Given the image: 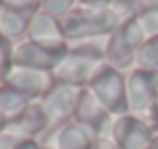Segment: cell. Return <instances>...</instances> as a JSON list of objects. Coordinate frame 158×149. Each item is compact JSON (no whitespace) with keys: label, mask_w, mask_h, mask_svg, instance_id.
I'll list each match as a JSON object with an SVG mask.
<instances>
[{"label":"cell","mask_w":158,"mask_h":149,"mask_svg":"<svg viewBox=\"0 0 158 149\" xmlns=\"http://www.w3.org/2000/svg\"><path fill=\"white\" fill-rule=\"evenodd\" d=\"M104 41L106 39H91L80 43H69V50L52 71L54 82L69 84L76 89H87L93 76L100 71L104 61Z\"/></svg>","instance_id":"obj_1"},{"label":"cell","mask_w":158,"mask_h":149,"mask_svg":"<svg viewBox=\"0 0 158 149\" xmlns=\"http://www.w3.org/2000/svg\"><path fill=\"white\" fill-rule=\"evenodd\" d=\"M123 20L117 15L113 7H80L76 5L67 15L61 18L63 35L69 43L106 39L110 33L119 28Z\"/></svg>","instance_id":"obj_2"},{"label":"cell","mask_w":158,"mask_h":149,"mask_svg":"<svg viewBox=\"0 0 158 149\" xmlns=\"http://www.w3.org/2000/svg\"><path fill=\"white\" fill-rule=\"evenodd\" d=\"M87 89L98 97V102L113 117H121V115L130 112L128 110V95H126V74H121L108 65H102Z\"/></svg>","instance_id":"obj_3"},{"label":"cell","mask_w":158,"mask_h":149,"mask_svg":"<svg viewBox=\"0 0 158 149\" xmlns=\"http://www.w3.org/2000/svg\"><path fill=\"white\" fill-rule=\"evenodd\" d=\"M110 138L119 149H154V125L139 115H121L113 119Z\"/></svg>","instance_id":"obj_4"},{"label":"cell","mask_w":158,"mask_h":149,"mask_svg":"<svg viewBox=\"0 0 158 149\" xmlns=\"http://www.w3.org/2000/svg\"><path fill=\"white\" fill-rule=\"evenodd\" d=\"M126 95L128 110L139 117H147L152 104L158 97V71L134 67L126 74Z\"/></svg>","instance_id":"obj_5"},{"label":"cell","mask_w":158,"mask_h":149,"mask_svg":"<svg viewBox=\"0 0 158 149\" xmlns=\"http://www.w3.org/2000/svg\"><path fill=\"white\" fill-rule=\"evenodd\" d=\"M113 119L115 117L98 102V97L89 89L80 91V97H78V104H76V110H74V121L76 123L85 125L98 138V136H110Z\"/></svg>","instance_id":"obj_6"},{"label":"cell","mask_w":158,"mask_h":149,"mask_svg":"<svg viewBox=\"0 0 158 149\" xmlns=\"http://www.w3.org/2000/svg\"><path fill=\"white\" fill-rule=\"evenodd\" d=\"M95 136L74 119L61 125H50L48 132L39 138L44 149H93Z\"/></svg>","instance_id":"obj_7"},{"label":"cell","mask_w":158,"mask_h":149,"mask_svg":"<svg viewBox=\"0 0 158 149\" xmlns=\"http://www.w3.org/2000/svg\"><path fill=\"white\" fill-rule=\"evenodd\" d=\"M7 87H11L13 91L22 93L26 99L31 102H39L54 84V76L52 71H39V69H31V67H20L13 65V69L9 71Z\"/></svg>","instance_id":"obj_8"},{"label":"cell","mask_w":158,"mask_h":149,"mask_svg":"<svg viewBox=\"0 0 158 149\" xmlns=\"http://www.w3.org/2000/svg\"><path fill=\"white\" fill-rule=\"evenodd\" d=\"M80 91L82 89H76V87H69V84H61V82L52 84V89L39 99L44 110L48 112L50 125H61V123H67V121L74 119V110H76Z\"/></svg>","instance_id":"obj_9"},{"label":"cell","mask_w":158,"mask_h":149,"mask_svg":"<svg viewBox=\"0 0 158 149\" xmlns=\"http://www.w3.org/2000/svg\"><path fill=\"white\" fill-rule=\"evenodd\" d=\"M26 39L33 41V43L44 46L48 50H56V52H67L69 50V41L63 35L61 20L52 18V15L44 13V11H39V13H35L31 18Z\"/></svg>","instance_id":"obj_10"},{"label":"cell","mask_w":158,"mask_h":149,"mask_svg":"<svg viewBox=\"0 0 158 149\" xmlns=\"http://www.w3.org/2000/svg\"><path fill=\"white\" fill-rule=\"evenodd\" d=\"M63 56H65V52L48 50V48L33 43L28 39L13 43V65H20V67H31V69H39V71H54Z\"/></svg>","instance_id":"obj_11"},{"label":"cell","mask_w":158,"mask_h":149,"mask_svg":"<svg viewBox=\"0 0 158 149\" xmlns=\"http://www.w3.org/2000/svg\"><path fill=\"white\" fill-rule=\"evenodd\" d=\"M50 127V119H48V112L44 110L41 102H31L28 108L15 117L13 121H9V132L24 138V140H39Z\"/></svg>","instance_id":"obj_12"},{"label":"cell","mask_w":158,"mask_h":149,"mask_svg":"<svg viewBox=\"0 0 158 149\" xmlns=\"http://www.w3.org/2000/svg\"><path fill=\"white\" fill-rule=\"evenodd\" d=\"M104 61L108 67L121 74H128L136 67V50L121 37L119 30H115L104 41Z\"/></svg>","instance_id":"obj_13"},{"label":"cell","mask_w":158,"mask_h":149,"mask_svg":"<svg viewBox=\"0 0 158 149\" xmlns=\"http://www.w3.org/2000/svg\"><path fill=\"white\" fill-rule=\"evenodd\" d=\"M28 24H31V18L28 15L18 13V11H11V9H5L2 18H0V35L7 37L11 43H18V41L26 39Z\"/></svg>","instance_id":"obj_14"},{"label":"cell","mask_w":158,"mask_h":149,"mask_svg":"<svg viewBox=\"0 0 158 149\" xmlns=\"http://www.w3.org/2000/svg\"><path fill=\"white\" fill-rule=\"evenodd\" d=\"M28 104H31V99H26L22 93L13 91L7 84L0 87V115H5L9 121H13L15 117H20L28 108Z\"/></svg>","instance_id":"obj_15"},{"label":"cell","mask_w":158,"mask_h":149,"mask_svg":"<svg viewBox=\"0 0 158 149\" xmlns=\"http://www.w3.org/2000/svg\"><path fill=\"white\" fill-rule=\"evenodd\" d=\"M136 67L158 71V37L147 39L139 50H136Z\"/></svg>","instance_id":"obj_16"},{"label":"cell","mask_w":158,"mask_h":149,"mask_svg":"<svg viewBox=\"0 0 158 149\" xmlns=\"http://www.w3.org/2000/svg\"><path fill=\"white\" fill-rule=\"evenodd\" d=\"M119 33H121V37L134 48V50H139L145 41H147V35H145V30L141 28V24H139V20L132 15V18H126L121 24H119V28H117Z\"/></svg>","instance_id":"obj_17"},{"label":"cell","mask_w":158,"mask_h":149,"mask_svg":"<svg viewBox=\"0 0 158 149\" xmlns=\"http://www.w3.org/2000/svg\"><path fill=\"white\" fill-rule=\"evenodd\" d=\"M11 69H13V43L0 35V87L5 84Z\"/></svg>","instance_id":"obj_18"},{"label":"cell","mask_w":158,"mask_h":149,"mask_svg":"<svg viewBox=\"0 0 158 149\" xmlns=\"http://www.w3.org/2000/svg\"><path fill=\"white\" fill-rule=\"evenodd\" d=\"M141 24V28L145 30L147 39L152 37H158V9H145V11H139L134 15Z\"/></svg>","instance_id":"obj_19"},{"label":"cell","mask_w":158,"mask_h":149,"mask_svg":"<svg viewBox=\"0 0 158 149\" xmlns=\"http://www.w3.org/2000/svg\"><path fill=\"white\" fill-rule=\"evenodd\" d=\"M5 9H11V11H18V13H24L28 18H33L35 13L41 11V5L44 0H5Z\"/></svg>","instance_id":"obj_20"},{"label":"cell","mask_w":158,"mask_h":149,"mask_svg":"<svg viewBox=\"0 0 158 149\" xmlns=\"http://www.w3.org/2000/svg\"><path fill=\"white\" fill-rule=\"evenodd\" d=\"M76 7V0H44V5H41V11L52 15V18H63L67 15L72 9Z\"/></svg>","instance_id":"obj_21"},{"label":"cell","mask_w":158,"mask_h":149,"mask_svg":"<svg viewBox=\"0 0 158 149\" xmlns=\"http://www.w3.org/2000/svg\"><path fill=\"white\" fill-rule=\"evenodd\" d=\"M110 7L117 11V15L121 20H126V18H132L139 13V0H113Z\"/></svg>","instance_id":"obj_22"},{"label":"cell","mask_w":158,"mask_h":149,"mask_svg":"<svg viewBox=\"0 0 158 149\" xmlns=\"http://www.w3.org/2000/svg\"><path fill=\"white\" fill-rule=\"evenodd\" d=\"M22 140H24V138H20V136L11 134L9 130L0 132V149H18Z\"/></svg>","instance_id":"obj_23"},{"label":"cell","mask_w":158,"mask_h":149,"mask_svg":"<svg viewBox=\"0 0 158 149\" xmlns=\"http://www.w3.org/2000/svg\"><path fill=\"white\" fill-rule=\"evenodd\" d=\"M93 149H119V147L110 136H98L93 143Z\"/></svg>","instance_id":"obj_24"},{"label":"cell","mask_w":158,"mask_h":149,"mask_svg":"<svg viewBox=\"0 0 158 149\" xmlns=\"http://www.w3.org/2000/svg\"><path fill=\"white\" fill-rule=\"evenodd\" d=\"M113 0H76V5L80 7H110Z\"/></svg>","instance_id":"obj_25"},{"label":"cell","mask_w":158,"mask_h":149,"mask_svg":"<svg viewBox=\"0 0 158 149\" xmlns=\"http://www.w3.org/2000/svg\"><path fill=\"white\" fill-rule=\"evenodd\" d=\"M152 125H158V97H156V102L152 104V108H149V112H147V117H145Z\"/></svg>","instance_id":"obj_26"},{"label":"cell","mask_w":158,"mask_h":149,"mask_svg":"<svg viewBox=\"0 0 158 149\" xmlns=\"http://www.w3.org/2000/svg\"><path fill=\"white\" fill-rule=\"evenodd\" d=\"M145 9H158V0H139V11Z\"/></svg>","instance_id":"obj_27"},{"label":"cell","mask_w":158,"mask_h":149,"mask_svg":"<svg viewBox=\"0 0 158 149\" xmlns=\"http://www.w3.org/2000/svg\"><path fill=\"white\" fill-rule=\"evenodd\" d=\"M18 149H44V147L39 145V140H22Z\"/></svg>","instance_id":"obj_28"},{"label":"cell","mask_w":158,"mask_h":149,"mask_svg":"<svg viewBox=\"0 0 158 149\" xmlns=\"http://www.w3.org/2000/svg\"><path fill=\"white\" fill-rule=\"evenodd\" d=\"M7 127H9V119L5 115H0V132H5Z\"/></svg>","instance_id":"obj_29"},{"label":"cell","mask_w":158,"mask_h":149,"mask_svg":"<svg viewBox=\"0 0 158 149\" xmlns=\"http://www.w3.org/2000/svg\"><path fill=\"white\" fill-rule=\"evenodd\" d=\"M154 147L158 149V125H154Z\"/></svg>","instance_id":"obj_30"},{"label":"cell","mask_w":158,"mask_h":149,"mask_svg":"<svg viewBox=\"0 0 158 149\" xmlns=\"http://www.w3.org/2000/svg\"><path fill=\"white\" fill-rule=\"evenodd\" d=\"M2 13H5V5L0 2V18H2Z\"/></svg>","instance_id":"obj_31"},{"label":"cell","mask_w":158,"mask_h":149,"mask_svg":"<svg viewBox=\"0 0 158 149\" xmlns=\"http://www.w3.org/2000/svg\"><path fill=\"white\" fill-rule=\"evenodd\" d=\"M0 2H5V0H0Z\"/></svg>","instance_id":"obj_32"},{"label":"cell","mask_w":158,"mask_h":149,"mask_svg":"<svg viewBox=\"0 0 158 149\" xmlns=\"http://www.w3.org/2000/svg\"><path fill=\"white\" fill-rule=\"evenodd\" d=\"M154 149H156V147H154Z\"/></svg>","instance_id":"obj_33"}]
</instances>
